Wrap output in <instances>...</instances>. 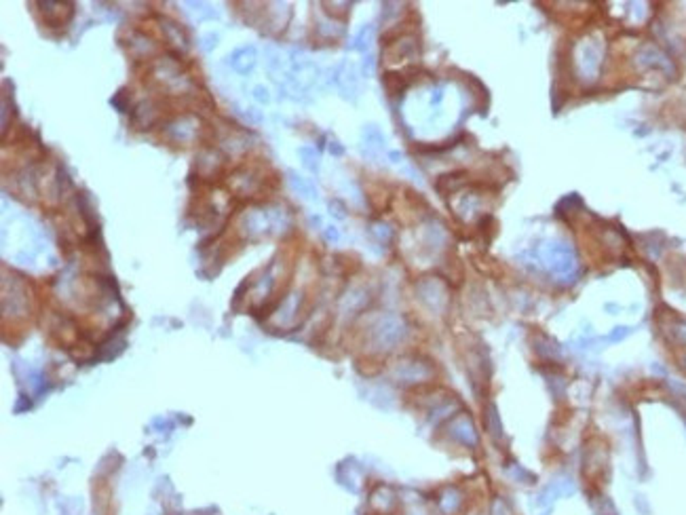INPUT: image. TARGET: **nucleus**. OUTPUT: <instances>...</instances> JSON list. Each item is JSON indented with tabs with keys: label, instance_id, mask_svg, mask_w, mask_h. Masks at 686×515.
Returning a JSON list of instances; mask_svg holds the SVG:
<instances>
[{
	"label": "nucleus",
	"instance_id": "obj_14",
	"mask_svg": "<svg viewBox=\"0 0 686 515\" xmlns=\"http://www.w3.org/2000/svg\"><path fill=\"white\" fill-rule=\"evenodd\" d=\"M458 505H460V496H458V492H456L454 488L446 490V494L440 498V507H442L444 513H452V511H456Z\"/></svg>",
	"mask_w": 686,
	"mask_h": 515
},
{
	"label": "nucleus",
	"instance_id": "obj_18",
	"mask_svg": "<svg viewBox=\"0 0 686 515\" xmlns=\"http://www.w3.org/2000/svg\"><path fill=\"white\" fill-rule=\"evenodd\" d=\"M125 95H127V91H125V89H121V91H119V93L112 97V104H115V106H117L121 112H129V104H125V101H123V99H125Z\"/></svg>",
	"mask_w": 686,
	"mask_h": 515
},
{
	"label": "nucleus",
	"instance_id": "obj_3",
	"mask_svg": "<svg viewBox=\"0 0 686 515\" xmlns=\"http://www.w3.org/2000/svg\"><path fill=\"white\" fill-rule=\"evenodd\" d=\"M431 376H433V368L427 362H422V359H403L395 368V378L403 385L422 382Z\"/></svg>",
	"mask_w": 686,
	"mask_h": 515
},
{
	"label": "nucleus",
	"instance_id": "obj_24",
	"mask_svg": "<svg viewBox=\"0 0 686 515\" xmlns=\"http://www.w3.org/2000/svg\"><path fill=\"white\" fill-rule=\"evenodd\" d=\"M330 152H332V154H338V157H340V154L344 152V148H342L338 142H332V146H330Z\"/></svg>",
	"mask_w": 686,
	"mask_h": 515
},
{
	"label": "nucleus",
	"instance_id": "obj_21",
	"mask_svg": "<svg viewBox=\"0 0 686 515\" xmlns=\"http://www.w3.org/2000/svg\"><path fill=\"white\" fill-rule=\"evenodd\" d=\"M627 334H629V328H617V332H612V334L608 336V340L617 342V340H623Z\"/></svg>",
	"mask_w": 686,
	"mask_h": 515
},
{
	"label": "nucleus",
	"instance_id": "obj_10",
	"mask_svg": "<svg viewBox=\"0 0 686 515\" xmlns=\"http://www.w3.org/2000/svg\"><path fill=\"white\" fill-rule=\"evenodd\" d=\"M287 176H290V184H292V188H294L300 196H304V199H315V196H317V190H315V186H312L308 180H304L302 176H298V174H294V171H287Z\"/></svg>",
	"mask_w": 686,
	"mask_h": 515
},
{
	"label": "nucleus",
	"instance_id": "obj_2",
	"mask_svg": "<svg viewBox=\"0 0 686 515\" xmlns=\"http://www.w3.org/2000/svg\"><path fill=\"white\" fill-rule=\"evenodd\" d=\"M545 264L558 277H570L576 271V258L568 243H551L545 249Z\"/></svg>",
	"mask_w": 686,
	"mask_h": 515
},
{
	"label": "nucleus",
	"instance_id": "obj_1",
	"mask_svg": "<svg viewBox=\"0 0 686 515\" xmlns=\"http://www.w3.org/2000/svg\"><path fill=\"white\" fill-rule=\"evenodd\" d=\"M405 332H408L405 330V321L401 317L387 315V317H383L374 326V330H372V342H374V346L378 351H391V348H395L403 340Z\"/></svg>",
	"mask_w": 686,
	"mask_h": 515
},
{
	"label": "nucleus",
	"instance_id": "obj_13",
	"mask_svg": "<svg viewBox=\"0 0 686 515\" xmlns=\"http://www.w3.org/2000/svg\"><path fill=\"white\" fill-rule=\"evenodd\" d=\"M537 344H539V346H537V353L543 355V357H547V359H555V357L560 355V346H558V342H553V340L547 338V336H541Z\"/></svg>",
	"mask_w": 686,
	"mask_h": 515
},
{
	"label": "nucleus",
	"instance_id": "obj_16",
	"mask_svg": "<svg viewBox=\"0 0 686 515\" xmlns=\"http://www.w3.org/2000/svg\"><path fill=\"white\" fill-rule=\"evenodd\" d=\"M372 34H374V28H372V26L361 28V30L357 32L355 40H353V49H357V51H365L367 44H369V40H372Z\"/></svg>",
	"mask_w": 686,
	"mask_h": 515
},
{
	"label": "nucleus",
	"instance_id": "obj_23",
	"mask_svg": "<svg viewBox=\"0 0 686 515\" xmlns=\"http://www.w3.org/2000/svg\"><path fill=\"white\" fill-rule=\"evenodd\" d=\"M203 40H207V42L203 44V47H205L207 51H209L211 47H216V44H218V36H216V34H207V36H205Z\"/></svg>",
	"mask_w": 686,
	"mask_h": 515
},
{
	"label": "nucleus",
	"instance_id": "obj_9",
	"mask_svg": "<svg viewBox=\"0 0 686 515\" xmlns=\"http://www.w3.org/2000/svg\"><path fill=\"white\" fill-rule=\"evenodd\" d=\"M486 427H488V433L496 441H501V437H503V425H501V414H499V410H496L494 403H490L486 407Z\"/></svg>",
	"mask_w": 686,
	"mask_h": 515
},
{
	"label": "nucleus",
	"instance_id": "obj_19",
	"mask_svg": "<svg viewBox=\"0 0 686 515\" xmlns=\"http://www.w3.org/2000/svg\"><path fill=\"white\" fill-rule=\"evenodd\" d=\"M253 97L260 101V104H269V101H271V95H269V89L267 87H256L253 89Z\"/></svg>",
	"mask_w": 686,
	"mask_h": 515
},
{
	"label": "nucleus",
	"instance_id": "obj_7",
	"mask_svg": "<svg viewBox=\"0 0 686 515\" xmlns=\"http://www.w3.org/2000/svg\"><path fill=\"white\" fill-rule=\"evenodd\" d=\"M256 47H241V49H235L233 53L228 56V64L233 66V70H237L239 74H247L253 70L256 66Z\"/></svg>",
	"mask_w": 686,
	"mask_h": 515
},
{
	"label": "nucleus",
	"instance_id": "obj_20",
	"mask_svg": "<svg viewBox=\"0 0 686 515\" xmlns=\"http://www.w3.org/2000/svg\"><path fill=\"white\" fill-rule=\"evenodd\" d=\"M330 210H332V214L336 216V218H344L346 214H344V205L340 203V201H332L330 203Z\"/></svg>",
	"mask_w": 686,
	"mask_h": 515
},
{
	"label": "nucleus",
	"instance_id": "obj_15",
	"mask_svg": "<svg viewBox=\"0 0 686 515\" xmlns=\"http://www.w3.org/2000/svg\"><path fill=\"white\" fill-rule=\"evenodd\" d=\"M363 137L369 146H374V148H383L385 146V135L383 131L376 127V125H367L365 131H363Z\"/></svg>",
	"mask_w": 686,
	"mask_h": 515
},
{
	"label": "nucleus",
	"instance_id": "obj_22",
	"mask_svg": "<svg viewBox=\"0 0 686 515\" xmlns=\"http://www.w3.org/2000/svg\"><path fill=\"white\" fill-rule=\"evenodd\" d=\"M326 239H328V241H332V243H336V241L340 239V233H338V228H336V226H328V228H326Z\"/></svg>",
	"mask_w": 686,
	"mask_h": 515
},
{
	"label": "nucleus",
	"instance_id": "obj_25",
	"mask_svg": "<svg viewBox=\"0 0 686 515\" xmlns=\"http://www.w3.org/2000/svg\"><path fill=\"white\" fill-rule=\"evenodd\" d=\"M442 97H444V91H442V89H437L431 101H433V104H440V101H442Z\"/></svg>",
	"mask_w": 686,
	"mask_h": 515
},
{
	"label": "nucleus",
	"instance_id": "obj_8",
	"mask_svg": "<svg viewBox=\"0 0 686 515\" xmlns=\"http://www.w3.org/2000/svg\"><path fill=\"white\" fill-rule=\"evenodd\" d=\"M243 226L249 237H262L264 233H269V228L273 226V220L264 212H251V214H247Z\"/></svg>",
	"mask_w": 686,
	"mask_h": 515
},
{
	"label": "nucleus",
	"instance_id": "obj_4",
	"mask_svg": "<svg viewBox=\"0 0 686 515\" xmlns=\"http://www.w3.org/2000/svg\"><path fill=\"white\" fill-rule=\"evenodd\" d=\"M416 292H418V300H422L433 311H442L448 302V289L440 279H431V277L422 279L416 285Z\"/></svg>",
	"mask_w": 686,
	"mask_h": 515
},
{
	"label": "nucleus",
	"instance_id": "obj_6",
	"mask_svg": "<svg viewBox=\"0 0 686 515\" xmlns=\"http://www.w3.org/2000/svg\"><path fill=\"white\" fill-rule=\"evenodd\" d=\"M334 83L338 85V89L342 91L344 97L349 95H357V89H359V78H357V72L355 68H351L349 64H340L336 70H334Z\"/></svg>",
	"mask_w": 686,
	"mask_h": 515
},
{
	"label": "nucleus",
	"instance_id": "obj_11",
	"mask_svg": "<svg viewBox=\"0 0 686 515\" xmlns=\"http://www.w3.org/2000/svg\"><path fill=\"white\" fill-rule=\"evenodd\" d=\"M578 64H580V70H583V74H596V68H598L600 60H598V53L594 51L592 44L585 47V51H583V60H580Z\"/></svg>",
	"mask_w": 686,
	"mask_h": 515
},
{
	"label": "nucleus",
	"instance_id": "obj_17",
	"mask_svg": "<svg viewBox=\"0 0 686 515\" xmlns=\"http://www.w3.org/2000/svg\"><path fill=\"white\" fill-rule=\"evenodd\" d=\"M490 515H511V509L505 498H494L490 505Z\"/></svg>",
	"mask_w": 686,
	"mask_h": 515
},
{
	"label": "nucleus",
	"instance_id": "obj_12",
	"mask_svg": "<svg viewBox=\"0 0 686 515\" xmlns=\"http://www.w3.org/2000/svg\"><path fill=\"white\" fill-rule=\"evenodd\" d=\"M298 154H300V159H302V165L308 169V171H317V169H319V154H317V150L315 148H300L298 150Z\"/></svg>",
	"mask_w": 686,
	"mask_h": 515
},
{
	"label": "nucleus",
	"instance_id": "obj_5",
	"mask_svg": "<svg viewBox=\"0 0 686 515\" xmlns=\"http://www.w3.org/2000/svg\"><path fill=\"white\" fill-rule=\"evenodd\" d=\"M450 437L462 446H469V448H475L480 444V437H478V431H475V425L473 421L467 416V414H458L456 419H452L450 423Z\"/></svg>",
	"mask_w": 686,
	"mask_h": 515
}]
</instances>
